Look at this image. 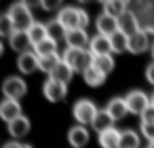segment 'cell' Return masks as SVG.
<instances>
[{
    "label": "cell",
    "instance_id": "obj_22",
    "mask_svg": "<svg viewBox=\"0 0 154 148\" xmlns=\"http://www.w3.org/2000/svg\"><path fill=\"white\" fill-rule=\"evenodd\" d=\"M72 76H74V70L61 59V64L53 70V74L49 76V78H55V80H59V83H63V85H68L70 80H72Z\"/></svg>",
    "mask_w": 154,
    "mask_h": 148
},
{
    "label": "cell",
    "instance_id": "obj_21",
    "mask_svg": "<svg viewBox=\"0 0 154 148\" xmlns=\"http://www.w3.org/2000/svg\"><path fill=\"white\" fill-rule=\"evenodd\" d=\"M28 36H30V40H32V45H34V47H36V45H40L42 40H47V38H49V34H47V24L34 21V24H32V28L28 30Z\"/></svg>",
    "mask_w": 154,
    "mask_h": 148
},
{
    "label": "cell",
    "instance_id": "obj_17",
    "mask_svg": "<svg viewBox=\"0 0 154 148\" xmlns=\"http://www.w3.org/2000/svg\"><path fill=\"white\" fill-rule=\"evenodd\" d=\"M148 47H150V36L146 30H139L137 34H133L129 38V51L131 53H143V51H148Z\"/></svg>",
    "mask_w": 154,
    "mask_h": 148
},
{
    "label": "cell",
    "instance_id": "obj_8",
    "mask_svg": "<svg viewBox=\"0 0 154 148\" xmlns=\"http://www.w3.org/2000/svg\"><path fill=\"white\" fill-rule=\"evenodd\" d=\"M66 45H68V49H89V45H91V38H89V34H87V30H70L68 34H66Z\"/></svg>",
    "mask_w": 154,
    "mask_h": 148
},
{
    "label": "cell",
    "instance_id": "obj_26",
    "mask_svg": "<svg viewBox=\"0 0 154 148\" xmlns=\"http://www.w3.org/2000/svg\"><path fill=\"white\" fill-rule=\"evenodd\" d=\"M34 53H36L38 57H51V55H57V43L51 40V38H47V40H42L40 45L34 47Z\"/></svg>",
    "mask_w": 154,
    "mask_h": 148
},
{
    "label": "cell",
    "instance_id": "obj_3",
    "mask_svg": "<svg viewBox=\"0 0 154 148\" xmlns=\"http://www.w3.org/2000/svg\"><path fill=\"white\" fill-rule=\"evenodd\" d=\"M97 106L91 102V99H78L76 104H74V108H72V114H74V118L78 121V125H82V127H87V125H93V121H95V116H97Z\"/></svg>",
    "mask_w": 154,
    "mask_h": 148
},
{
    "label": "cell",
    "instance_id": "obj_35",
    "mask_svg": "<svg viewBox=\"0 0 154 148\" xmlns=\"http://www.w3.org/2000/svg\"><path fill=\"white\" fill-rule=\"evenodd\" d=\"M146 78H148L150 85H154V61L146 66Z\"/></svg>",
    "mask_w": 154,
    "mask_h": 148
},
{
    "label": "cell",
    "instance_id": "obj_9",
    "mask_svg": "<svg viewBox=\"0 0 154 148\" xmlns=\"http://www.w3.org/2000/svg\"><path fill=\"white\" fill-rule=\"evenodd\" d=\"M9 45H11V49L17 51L19 55L28 53V51L34 47L32 40H30V36H28V32H23V30H15V32L11 34V38H9Z\"/></svg>",
    "mask_w": 154,
    "mask_h": 148
},
{
    "label": "cell",
    "instance_id": "obj_40",
    "mask_svg": "<svg viewBox=\"0 0 154 148\" xmlns=\"http://www.w3.org/2000/svg\"><path fill=\"white\" fill-rule=\"evenodd\" d=\"M148 148H154V142H152V144H150V146H148Z\"/></svg>",
    "mask_w": 154,
    "mask_h": 148
},
{
    "label": "cell",
    "instance_id": "obj_15",
    "mask_svg": "<svg viewBox=\"0 0 154 148\" xmlns=\"http://www.w3.org/2000/svg\"><path fill=\"white\" fill-rule=\"evenodd\" d=\"M95 26H97V34H103V36H114L118 32V19H114V17L106 15V13H101L97 17Z\"/></svg>",
    "mask_w": 154,
    "mask_h": 148
},
{
    "label": "cell",
    "instance_id": "obj_30",
    "mask_svg": "<svg viewBox=\"0 0 154 148\" xmlns=\"http://www.w3.org/2000/svg\"><path fill=\"white\" fill-rule=\"evenodd\" d=\"M38 59H40V70L47 72L49 76H51L53 70L61 64V55H59V53H57V55H51V57H38Z\"/></svg>",
    "mask_w": 154,
    "mask_h": 148
},
{
    "label": "cell",
    "instance_id": "obj_29",
    "mask_svg": "<svg viewBox=\"0 0 154 148\" xmlns=\"http://www.w3.org/2000/svg\"><path fill=\"white\" fill-rule=\"evenodd\" d=\"M82 78H85V83H87L89 87H101L103 80H106V74H101V72L95 70V68H89V70L82 74Z\"/></svg>",
    "mask_w": 154,
    "mask_h": 148
},
{
    "label": "cell",
    "instance_id": "obj_7",
    "mask_svg": "<svg viewBox=\"0 0 154 148\" xmlns=\"http://www.w3.org/2000/svg\"><path fill=\"white\" fill-rule=\"evenodd\" d=\"M42 93L49 102H61L68 93V85L55 80V78H47L45 85H42Z\"/></svg>",
    "mask_w": 154,
    "mask_h": 148
},
{
    "label": "cell",
    "instance_id": "obj_24",
    "mask_svg": "<svg viewBox=\"0 0 154 148\" xmlns=\"http://www.w3.org/2000/svg\"><path fill=\"white\" fill-rule=\"evenodd\" d=\"M47 34H49V38H51V40L59 43V40H66L68 30H66V28H63L57 19H51V21L47 24Z\"/></svg>",
    "mask_w": 154,
    "mask_h": 148
},
{
    "label": "cell",
    "instance_id": "obj_23",
    "mask_svg": "<svg viewBox=\"0 0 154 148\" xmlns=\"http://www.w3.org/2000/svg\"><path fill=\"white\" fill-rule=\"evenodd\" d=\"M118 144H120V131L110 129V131L99 133V146L101 148H118Z\"/></svg>",
    "mask_w": 154,
    "mask_h": 148
},
{
    "label": "cell",
    "instance_id": "obj_25",
    "mask_svg": "<svg viewBox=\"0 0 154 148\" xmlns=\"http://www.w3.org/2000/svg\"><path fill=\"white\" fill-rule=\"evenodd\" d=\"M118 148H139V135L133 129H125L120 131V144Z\"/></svg>",
    "mask_w": 154,
    "mask_h": 148
},
{
    "label": "cell",
    "instance_id": "obj_33",
    "mask_svg": "<svg viewBox=\"0 0 154 148\" xmlns=\"http://www.w3.org/2000/svg\"><path fill=\"white\" fill-rule=\"evenodd\" d=\"M40 7H42L45 11H55V9L61 7V2H59V0H42ZM59 11H61V9H59Z\"/></svg>",
    "mask_w": 154,
    "mask_h": 148
},
{
    "label": "cell",
    "instance_id": "obj_32",
    "mask_svg": "<svg viewBox=\"0 0 154 148\" xmlns=\"http://www.w3.org/2000/svg\"><path fill=\"white\" fill-rule=\"evenodd\" d=\"M141 135L148 140V144L154 142V123H141Z\"/></svg>",
    "mask_w": 154,
    "mask_h": 148
},
{
    "label": "cell",
    "instance_id": "obj_18",
    "mask_svg": "<svg viewBox=\"0 0 154 148\" xmlns=\"http://www.w3.org/2000/svg\"><path fill=\"white\" fill-rule=\"evenodd\" d=\"M114 123H116V121H114V118L108 114V110H99L91 127H93L97 133H103V131H110V129H114Z\"/></svg>",
    "mask_w": 154,
    "mask_h": 148
},
{
    "label": "cell",
    "instance_id": "obj_11",
    "mask_svg": "<svg viewBox=\"0 0 154 148\" xmlns=\"http://www.w3.org/2000/svg\"><path fill=\"white\" fill-rule=\"evenodd\" d=\"M118 30L122 32V34H127L129 38L133 36V34H137L141 28H139V21H137V15L133 13V11H127L122 17H118Z\"/></svg>",
    "mask_w": 154,
    "mask_h": 148
},
{
    "label": "cell",
    "instance_id": "obj_16",
    "mask_svg": "<svg viewBox=\"0 0 154 148\" xmlns=\"http://www.w3.org/2000/svg\"><path fill=\"white\" fill-rule=\"evenodd\" d=\"M108 114L114 118V121H122L127 114H129V108H127V102H125V97H112L110 102H108Z\"/></svg>",
    "mask_w": 154,
    "mask_h": 148
},
{
    "label": "cell",
    "instance_id": "obj_6",
    "mask_svg": "<svg viewBox=\"0 0 154 148\" xmlns=\"http://www.w3.org/2000/svg\"><path fill=\"white\" fill-rule=\"evenodd\" d=\"M80 13L82 9H76V7H63L59 13H57V21L70 32V30H80Z\"/></svg>",
    "mask_w": 154,
    "mask_h": 148
},
{
    "label": "cell",
    "instance_id": "obj_10",
    "mask_svg": "<svg viewBox=\"0 0 154 148\" xmlns=\"http://www.w3.org/2000/svg\"><path fill=\"white\" fill-rule=\"evenodd\" d=\"M89 51L93 53V57H101V55H112V43H110V36H103V34H97L91 38V45H89Z\"/></svg>",
    "mask_w": 154,
    "mask_h": 148
},
{
    "label": "cell",
    "instance_id": "obj_28",
    "mask_svg": "<svg viewBox=\"0 0 154 148\" xmlns=\"http://www.w3.org/2000/svg\"><path fill=\"white\" fill-rule=\"evenodd\" d=\"M110 43H112V51H114V53H125V51H129V36L122 34L120 30H118L114 36H110Z\"/></svg>",
    "mask_w": 154,
    "mask_h": 148
},
{
    "label": "cell",
    "instance_id": "obj_36",
    "mask_svg": "<svg viewBox=\"0 0 154 148\" xmlns=\"http://www.w3.org/2000/svg\"><path fill=\"white\" fill-rule=\"evenodd\" d=\"M2 148H23V144H19V142H15V140H13V142H7Z\"/></svg>",
    "mask_w": 154,
    "mask_h": 148
},
{
    "label": "cell",
    "instance_id": "obj_12",
    "mask_svg": "<svg viewBox=\"0 0 154 148\" xmlns=\"http://www.w3.org/2000/svg\"><path fill=\"white\" fill-rule=\"evenodd\" d=\"M17 68L21 70V74H32V72L40 70V59H38V55H36L34 51H28V53L19 55Z\"/></svg>",
    "mask_w": 154,
    "mask_h": 148
},
{
    "label": "cell",
    "instance_id": "obj_41",
    "mask_svg": "<svg viewBox=\"0 0 154 148\" xmlns=\"http://www.w3.org/2000/svg\"><path fill=\"white\" fill-rule=\"evenodd\" d=\"M152 57H154V45H152Z\"/></svg>",
    "mask_w": 154,
    "mask_h": 148
},
{
    "label": "cell",
    "instance_id": "obj_34",
    "mask_svg": "<svg viewBox=\"0 0 154 148\" xmlns=\"http://www.w3.org/2000/svg\"><path fill=\"white\" fill-rule=\"evenodd\" d=\"M141 123H154V106H150V108L141 114Z\"/></svg>",
    "mask_w": 154,
    "mask_h": 148
},
{
    "label": "cell",
    "instance_id": "obj_2",
    "mask_svg": "<svg viewBox=\"0 0 154 148\" xmlns=\"http://www.w3.org/2000/svg\"><path fill=\"white\" fill-rule=\"evenodd\" d=\"M7 15L11 17L15 30H23V32H28V30L32 28V24H34L32 11H30V7H28L26 2H17V5H13V7L9 9Z\"/></svg>",
    "mask_w": 154,
    "mask_h": 148
},
{
    "label": "cell",
    "instance_id": "obj_20",
    "mask_svg": "<svg viewBox=\"0 0 154 148\" xmlns=\"http://www.w3.org/2000/svg\"><path fill=\"white\" fill-rule=\"evenodd\" d=\"M127 7L129 5L125 2V0H108V2H103V13L110 15V17H114V19H118V17H122L129 11Z\"/></svg>",
    "mask_w": 154,
    "mask_h": 148
},
{
    "label": "cell",
    "instance_id": "obj_13",
    "mask_svg": "<svg viewBox=\"0 0 154 148\" xmlns=\"http://www.w3.org/2000/svg\"><path fill=\"white\" fill-rule=\"evenodd\" d=\"M68 142L72 148H85L89 144V129L82 125H76L68 131Z\"/></svg>",
    "mask_w": 154,
    "mask_h": 148
},
{
    "label": "cell",
    "instance_id": "obj_37",
    "mask_svg": "<svg viewBox=\"0 0 154 148\" xmlns=\"http://www.w3.org/2000/svg\"><path fill=\"white\" fill-rule=\"evenodd\" d=\"M150 106H154V93H152V97H150Z\"/></svg>",
    "mask_w": 154,
    "mask_h": 148
},
{
    "label": "cell",
    "instance_id": "obj_14",
    "mask_svg": "<svg viewBox=\"0 0 154 148\" xmlns=\"http://www.w3.org/2000/svg\"><path fill=\"white\" fill-rule=\"evenodd\" d=\"M21 116V106L19 102H13V99H5L2 104H0V118H2L7 125L13 123L15 118Z\"/></svg>",
    "mask_w": 154,
    "mask_h": 148
},
{
    "label": "cell",
    "instance_id": "obj_31",
    "mask_svg": "<svg viewBox=\"0 0 154 148\" xmlns=\"http://www.w3.org/2000/svg\"><path fill=\"white\" fill-rule=\"evenodd\" d=\"M13 32H15V26H13L11 17H9V15H0V36L11 38Z\"/></svg>",
    "mask_w": 154,
    "mask_h": 148
},
{
    "label": "cell",
    "instance_id": "obj_19",
    "mask_svg": "<svg viewBox=\"0 0 154 148\" xmlns=\"http://www.w3.org/2000/svg\"><path fill=\"white\" fill-rule=\"evenodd\" d=\"M9 127V133L17 140V137H23V135H28V131H30V118L28 116H19V118H15L13 123H9L7 125Z\"/></svg>",
    "mask_w": 154,
    "mask_h": 148
},
{
    "label": "cell",
    "instance_id": "obj_27",
    "mask_svg": "<svg viewBox=\"0 0 154 148\" xmlns=\"http://www.w3.org/2000/svg\"><path fill=\"white\" fill-rule=\"evenodd\" d=\"M93 68L99 70L101 74H110L114 70V57L112 55H101V57H93Z\"/></svg>",
    "mask_w": 154,
    "mask_h": 148
},
{
    "label": "cell",
    "instance_id": "obj_5",
    "mask_svg": "<svg viewBox=\"0 0 154 148\" xmlns=\"http://www.w3.org/2000/svg\"><path fill=\"white\" fill-rule=\"evenodd\" d=\"M125 102H127V108H129V112H133V114H143L148 108H150V97L143 93V91H129L127 95H125Z\"/></svg>",
    "mask_w": 154,
    "mask_h": 148
},
{
    "label": "cell",
    "instance_id": "obj_38",
    "mask_svg": "<svg viewBox=\"0 0 154 148\" xmlns=\"http://www.w3.org/2000/svg\"><path fill=\"white\" fill-rule=\"evenodd\" d=\"M5 53V47H2V43H0V55H2Z\"/></svg>",
    "mask_w": 154,
    "mask_h": 148
},
{
    "label": "cell",
    "instance_id": "obj_4",
    "mask_svg": "<svg viewBox=\"0 0 154 148\" xmlns=\"http://www.w3.org/2000/svg\"><path fill=\"white\" fill-rule=\"evenodd\" d=\"M2 93L7 99H13V102H19L26 93H28V85L21 76H9L5 83H2Z\"/></svg>",
    "mask_w": 154,
    "mask_h": 148
},
{
    "label": "cell",
    "instance_id": "obj_39",
    "mask_svg": "<svg viewBox=\"0 0 154 148\" xmlns=\"http://www.w3.org/2000/svg\"><path fill=\"white\" fill-rule=\"evenodd\" d=\"M23 148H32V146H30V144H23Z\"/></svg>",
    "mask_w": 154,
    "mask_h": 148
},
{
    "label": "cell",
    "instance_id": "obj_1",
    "mask_svg": "<svg viewBox=\"0 0 154 148\" xmlns=\"http://www.w3.org/2000/svg\"><path fill=\"white\" fill-rule=\"evenodd\" d=\"M61 59L74 70V72H80V74H85L89 68H93V53L89 51V49H68L63 55H61Z\"/></svg>",
    "mask_w": 154,
    "mask_h": 148
}]
</instances>
